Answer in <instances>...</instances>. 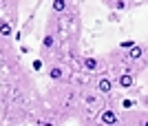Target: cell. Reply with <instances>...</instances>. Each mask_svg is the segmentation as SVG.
Returning a JSON list of instances; mask_svg holds the SVG:
<instances>
[{"label": "cell", "mask_w": 148, "mask_h": 126, "mask_svg": "<svg viewBox=\"0 0 148 126\" xmlns=\"http://www.w3.org/2000/svg\"><path fill=\"white\" fill-rule=\"evenodd\" d=\"M99 120H102V124H104V126H115L119 122V117H117V113H115L113 108H106V111H102Z\"/></svg>", "instance_id": "6da1fadb"}, {"label": "cell", "mask_w": 148, "mask_h": 126, "mask_svg": "<svg viewBox=\"0 0 148 126\" xmlns=\"http://www.w3.org/2000/svg\"><path fill=\"white\" fill-rule=\"evenodd\" d=\"M113 88H115V82H113L111 77H99V80H97V91H99V93L108 95Z\"/></svg>", "instance_id": "7a4b0ae2"}, {"label": "cell", "mask_w": 148, "mask_h": 126, "mask_svg": "<svg viewBox=\"0 0 148 126\" xmlns=\"http://www.w3.org/2000/svg\"><path fill=\"white\" fill-rule=\"evenodd\" d=\"M49 77H51V82H62V77H64V69H62L60 64L51 66V69H49Z\"/></svg>", "instance_id": "3957f363"}, {"label": "cell", "mask_w": 148, "mask_h": 126, "mask_svg": "<svg viewBox=\"0 0 148 126\" xmlns=\"http://www.w3.org/2000/svg\"><path fill=\"white\" fill-rule=\"evenodd\" d=\"M115 82H117L122 88H130L133 84H135V77H133V75H128V73H124V75H119L117 80H115Z\"/></svg>", "instance_id": "277c9868"}, {"label": "cell", "mask_w": 148, "mask_h": 126, "mask_svg": "<svg viewBox=\"0 0 148 126\" xmlns=\"http://www.w3.org/2000/svg\"><path fill=\"white\" fill-rule=\"evenodd\" d=\"M82 66L86 71H97L99 69V60L97 58H84V60H82Z\"/></svg>", "instance_id": "5b68a950"}, {"label": "cell", "mask_w": 148, "mask_h": 126, "mask_svg": "<svg viewBox=\"0 0 148 126\" xmlns=\"http://www.w3.org/2000/svg\"><path fill=\"white\" fill-rule=\"evenodd\" d=\"M11 33H13V27H11V22L2 20V22H0V36H2V38H9Z\"/></svg>", "instance_id": "8992f818"}, {"label": "cell", "mask_w": 148, "mask_h": 126, "mask_svg": "<svg viewBox=\"0 0 148 126\" xmlns=\"http://www.w3.org/2000/svg\"><path fill=\"white\" fill-rule=\"evenodd\" d=\"M128 55H130V60H139V58L144 55V47H139V44H135L133 49H128Z\"/></svg>", "instance_id": "52a82bcc"}, {"label": "cell", "mask_w": 148, "mask_h": 126, "mask_svg": "<svg viewBox=\"0 0 148 126\" xmlns=\"http://www.w3.org/2000/svg\"><path fill=\"white\" fill-rule=\"evenodd\" d=\"M51 9H53L56 13L66 11V0H53V2H51Z\"/></svg>", "instance_id": "ba28073f"}, {"label": "cell", "mask_w": 148, "mask_h": 126, "mask_svg": "<svg viewBox=\"0 0 148 126\" xmlns=\"http://www.w3.org/2000/svg\"><path fill=\"white\" fill-rule=\"evenodd\" d=\"M53 44H56V38H53L51 33H47V36L42 38V47L44 49H53Z\"/></svg>", "instance_id": "9c48e42d"}, {"label": "cell", "mask_w": 148, "mask_h": 126, "mask_svg": "<svg viewBox=\"0 0 148 126\" xmlns=\"http://www.w3.org/2000/svg\"><path fill=\"white\" fill-rule=\"evenodd\" d=\"M135 40H122V42H119V49L122 51H128V49H133V47H135Z\"/></svg>", "instance_id": "30bf717a"}, {"label": "cell", "mask_w": 148, "mask_h": 126, "mask_svg": "<svg viewBox=\"0 0 148 126\" xmlns=\"http://www.w3.org/2000/svg\"><path fill=\"white\" fill-rule=\"evenodd\" d=\"M84 100H86V104H88V106H95V104L99 102V97H97V95H93V93H88L86 97H84Z\"/></svg>", "instance_id": "8fae6325"}, {"label": "cell", "mask_w": 148, "mask_h": 126, "mask_svg": "<svg viewBox=\"0 0 148 126\" xmlns=\"http://www.w3.org/2000/svg\"><path fill=\"white\" fill-rule=\"evenodd\" d=\"M42 66H44V62L40 60V58H36V60L31 62V69H33V71H42Z\"/></svg>", "instance_id": "7c38bea8"}, {"label": "cell", "mask_w": 148, "mask_h": 126, "mask_svg": "<svg viewBox=\"0 0 148 126\" xmlns=\"http://www.w3.org/2000/svg\"><path fill=\"white\" fill-rule=\"evenodd\" d=\"M122 106L124 108H133L135 106V100H122Z\"/></svg>", "instance_id": "4fadbf2b"}, {"label": "cell", "mask_w": 148, "mask_h": 126, "mask_svg": "<svg viewBox=\"0 0 148 126\" xmlns=\"http://www.w3.org/2000/svg\"><path fill=\"white\" fill-rule=\"evenodd\" d=\"M42 126H56V124H51V122H42Z\"/></svg>", "instance_id": "5bb4252c"}]
</instances>
